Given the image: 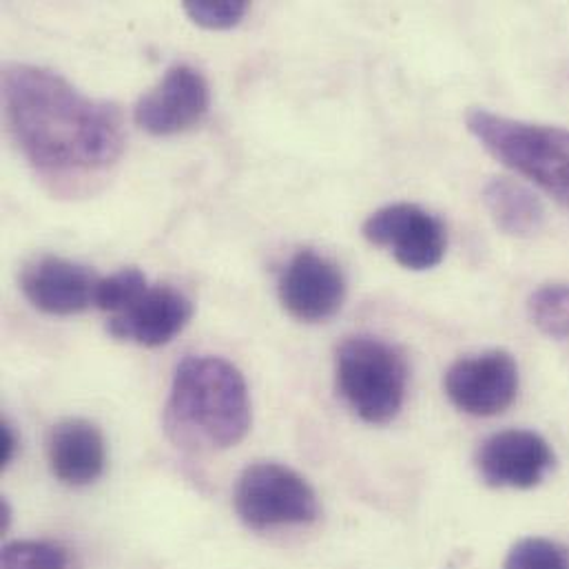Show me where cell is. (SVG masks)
Wrapping results in <instances>:
<instances>
[{"instance_id": "1", "label": "cell", "mask_w": 569, "mask_h": 569, "mask_svg": "<svg viewBox=\"0 0 569 569\" xmlns=\"http://www.w3.org/2000/svg\"><path fill=\"white\" fill-rule=\"evenodd\" d=\"M2 111L11 140L56 196H82L109 178L127 144L118 104L24 62L2 67Z\"/></svg>"}, {"instance_id": "2", "label": "cell", "mask_w": 569, "mask_h": 569, "mask_svg": "<svg viewBox=\"0 0 569 569\" xmlns=\"http://www.w3.org/2000/svg\"><path fill=\"white\" fill-rule=\"evenodd\" d=\"M164 423L176 443L227 450L253 423L244 375L216 355H189L176 368Z\"/></svg>"}, {"instance_id": "3", "label": "cell", "mask_w": 569, "mask_h": 569, "mask_svg": "<svg viewBox=\"0 0 569 569\" xmlns=\"http://www.w3.org/2000/svg\"><path fill=\"white\" fill-rule=\"evenodd\" d=\"M466 129L495 160L569 207V129L515 120L483 107L466 111Z\"/></svg>"}, {"instance_id": "4", "label": "cell", "mask_w": 569, "mask_h": 569, "mask_svg": "<svg viewBox=\"0 0 569 569\" xmlns=\"http://www.w3.org/2000/svg\"><path fill=\"white\" fill-rule=\"evenodd\" d=\"M337 392L370 426L390 423L403 408L408 366L403 355L375 335L346 337L335 352Z\"/></svg>"}, {"instance_id": "5", "label": "cell", "mask_w": 569, "mask_h": 569, "mask_svg": "<svg viewBox=\"0 0 569 569\" xmlns=\"http://www.w3.org/2000/svg\"><path fill=\"white\" fill-rule=\"evenodd\" d=\"M233 503L240 521L256 532L308 526L319 515L312 486L292 468L273 461L253 463L240 475Z\"/></svg>"}, {"instance_id": "6", "label": "cell", "mask_w": 569, "mask_h": 569, "mask_svg": "<svg viewBox=\"0 0 569 569\" xmlns=\"http://www.w3.org/2000/svg\"><path fill=\"white\" fill-rule=\"evenodd\" d=\"M363 238L386 249L408 271H430L441 264L448 249V229L419 204L397 202L377 209L361 227Z\"/></svg>"}, {"instance_id": "7", "label": "cell", "mask_w": 569, "mask_h": 569, "mask_svg": "<svg viewBox=\"0 0 569 569\" xmlns=\"http://www.w3.org/2000/svg\"><path fill=\"white\" fill-rule=\"evenodd\" d=\"M455 408L472 417L506 412L519 395V366L508 350H486L457 359L443 377Z\"/></svg>"}, {"instance_id": "8", "label": "cell", "mask_w": 569, "mask_h": 569, "mask_svg": "<svg viewBox=\"0 0 569 569\" xmlns=\"http://www.w3.org/2000/svg\"><path fill=\"white\" fill-rule=\"evenodd\" d=\"M211 107L204 73L191 64H173L133 109L136 124L149 136L167 138L193 129Z\"/></svg>"}, {"instance_id": "9", "label": "cell", "mask_w": 569, "mask_h": 569, "mask_svg": "<svg viewBox=\"0 0 569 569\" xmlns=\"http://www.w3.org/2000/svg\"><path fill=\"white\" fill-rule=\"evenodd\" d=\"M477 470L492 488L530 490L555 468L550 443L532 430H503L488 437L477 450Z\"/></svg>"}, {"instance_id": "10", "label": "cell", "mask_w": 569, "mask_h": 569, "mask_svg": "<svg viewBox=\"0 0 569 569\" xmlns=\"http://www.w3.org/2000/svg\"><path fill=\"white\" fill-rule=\"evenodd\" d=\"M346 299L341 269L310 249L290 258L280 278V301L286 312L303 323H319L339 312Z\"/></svg>"}, {"instance_id": "11", "label": "cell", "mask_w": 569, "mask_h": 569, "mask_svg": "<svg viewBox=\"0 0 569 569\" xmlns=\"http://www.w3.org/2000/svg\"><path fill=\"white\" fill-rule=\"evenodd\" d=\"M193 301L176 286L149 284V288L122 312L107 317V330L120 341L142 348L171 343L191 321Z\"/></svg>"}, {"instance_id": "12", "label": "cell", "mask_w": 569, "mask_h": 569, "mask_svg": "<svg viewBox=\"0 0 569 569\" xmlns=\"http://www.w3.org/2000/svg\"><path fill=\"white\" fill-rule=\"evenodd\" d=\"M100 280L84 264L58 256H36L20 271V290L40 312L69 317L96 306Z\"/></svg>"}, {"instance_id": "13", "label": "cell", "mask_w": 569, "mask_h": 569, "mask_svg": "<svg viewBox=\"0 0 569 569\" xmlns=\"http://www.w3.org/2000/svg\"><path fill=\"white\" fill-rule=\"evenodd\" d=\"M47 461L60 483L69 488L91 486L107 468V441L102 430L80 417L53 423L47 437Z\"/></svg>"}, {"instance_id": "14", "label": "cell", "mask_w": 569, "mask_h": 569, "mask_svg": "<svg viewBox=\"0 0 569 569\" xmlns=\"http://www.w3.org/2000/svg\"><path fill=\"white\" fill-rule=\"evenodd\" d=\"M483 204L495 227L517 240L535 238L548 220L539 196L510 178H492L483 187Z\"/></svg>"}, {"instance_id": "15", "label": "cell", "mask_w": 569, "mask_h": 569, "mask_svg": "<svg viewBox=\"0 0 569 569\" xmlns=\"http://www.w3.org/2000/svg\"><path fill=\"white\" fill-rule=\"evenodd\" d=\"M532 323L552 339H569V284L539 286L528 299Z\"/></svg>"}, {"instance_id": "16", "label": "cell", "mask_w": 569, "mask_h": 569, "mask_svg": "<svg viewBox=\"0 0 569 569\" xmlns=\"http://www.w3.org/2000/svg\"><path fill=\"white\" fill-rule=\"evenodd\" d=\"M147 288H149V280L140 269L136 267L120 269L118 273L100 280L96 290V306L107 317H113L122 312L127 306H131Z\"/></svg>"}, {"instance_id": "17", "label": "cell", "mask_w": 569, "mask_h": 569, "mask_svg": "<svg viewBox=\"0 0 569 569\" xmlns=\"http://www.w3.org/2000/svg\"><path fill=\"white\" fill-rule=\"evenodd\" d=\"M503 569H569V548L552 539L530 537L508 552Z\"/></svg>"}, {"instance_id": "18", "label": "cell", "mask_w": 569, "mask_h": 569, "mask_svg": "<svg viewBox=\"0 0 569 569\" xmlns=\"http://www.w3.org/2000/svg\"><path fill=\"white\" fill-rule=\"evenodd\" d=\"M0 569H67V555L51 541H13L2 550Z\"/></svg>"}, {"instance_id": "19", "label": "cell", "mask_w": 569, "mask_h": 569, "mask_svg": "<svg viewBox=\"0 0 569 569\" xmlns=\"http://www.w3.org/2000/svg\"><path fill=\"white\" fill-rule=\"evenodd\" d=\"M184 13L204 29L222 31L233 29L242 22L249 11V2L244 0H189L182 4Z\"/></svg>"}, {"instance_id": "20", "label": "cell", "mask_w": 569, "mask_h": 569, "mask_svg": "<svg viewBox=\"0 0 569 569\" xmlns=\"http://www.w3.org/2000/svg\"><path fill=\"white\" fill-rule=\"evenodd\" d=\"M18 452V435L9 421L0 423V470H4Z\"/></svg>"}]
</instances>
